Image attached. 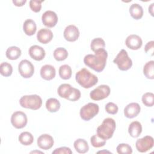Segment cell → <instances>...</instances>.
Segmentation results:
<instances>
[{
    "label": "cell",
    "instance_id": "obj_6",
    "mask_svg": "<svg viewBox=\"0 0 154 154\" xmlns=\"http://www.w3.org/2000/svg\"><path fill=\"white\" fill-rule=\"evenodd\" d=\"M118 68L122 71L129 70L132 66V61L129 57L127 52L125 49H122L113 60Z\"/></svg>",
    "mask_w": 154,
    "mask_h": 154
},
{
    "label": "cell",
    "instance_id": "obj_26",
    "mask_svg": "<svg viewBox=\"0 0 154 154\" xmlns=\"http://www.w3.org/2000/svg\"><path fill=\"white\" fill-rule=\"evenodd\" d=\"M19 141L24 146H29L33 143L34 137L30 132H23L19 136Z\"/></svg>",
    "mask_w": 154,
    "mask_h": 154
},
{
    "label": "cell",
    "instance_id": "obj_18",
    "mask_svg": "<svg viewBox=\"0 0 154 154\" xmlns=\"http://www.w3.org/2000/svg\"><path fill=\"white\" fill-rule=\"evenodd\" d=\"M37 38L38 41L41 43L46 44L50 42L53 38V33L49 29L42 28L38 31Z\"/></svg>",
    "mask_w": 154,
    "mask_h": 154
},
{
    "label": "cell",
    "instance_id": "obj_34",
    "mask_svg": "<svg viewBox=\"0 0 154 154\" xmlns=\"http://www.w3.org/2000/svg\"><path fill=\"white\" fill-rule=\"evenodd\" d=\"M117 152L119 154H131L132 153V147L128 144H119L117 148Z\"/></svg>",
    "mask_w": 154,
    "mask_h": 154
},
{
    "label": "cell",
    "instance_id": "obj_8",
    "mask_svg": "<svg viewBox=\"0 0 154 154\" xmlns=\"http://www.w3.org/2000/svg\"><path fill=\"white\" fill-rule=\"evenodd\" d=\"M110 94V88L107 85H100L90 93V96L93 100H100L106 98Z\"/></svg>",
    "mask_w": 154,
    "mask_h": 154
},
{
    "label": "cell",
    "instance_id": "obj_10",
    "mask_svg": "<svg viewBox=\"0 0 154 154\" xmlns=\"http://www.w3.org/2000/svg\"><path fill=\"white\" fill-rule=\"evenodd\" d=\"M154 144V141L152 137L146 135L142 138L137 140L135 146L137 150L140 152L144 153L150 150Z\"/></svg>",
    "mask_w": 154,
    "mask_h": 154
},
{
    "label": "cell",
    "instance_id": "obj_30",
    "mask_svg": "<svg viewBox=\"0 0 154 154\" xmlns=\"http://www.w3.org/2000/svg\"><path fill=\"white\" fill-rule=\"evenodd\" d=\"M12 72L13 67L10 63L3 62L0 64V73L2 76L5 77L10 76L12 74Z\"/></svg>",
    "mask_w": 154,
    "mask_h": 154
},
{
    "label": "cell",
    "instance_id": "obj_13",
    "mask_svg": "<svg viewBox=\"0 0 154 154\" xmlns=\"http://www.w3.org/2000/svg\"><path fill=\"white\" fill-rule=\"evenodd\" d=\"M64 37L68 42H75L79 36V31L78 28L73 25H70L66 27L64 31Z\"/></svg>",
    "mask_w": 154,
    "mask_h": 154
},
{
    "label": "cell",
    "instance_id": "obj_4",
    "mask_svg": "<svg viewBox=\"0 0 154 154\" xmlns=\"http://www.w3.org/2000/svg\"><path fill=\"white\" fill-rule=\"evenodd\" d=\"M59 96L65 98L70 101H76L81 97L79 90L72 87L69 84H61L57 90Z\"/></svg>",
    "mask_w": 154,
    "mask_h": 154
},
{
    "label": "cell",
    "instance_id": "obj_1",
    "mask_svg": "<svg viewBox=\"0 0 154 154\" xmlns=\"http://www.w3.org/2000/svg\"><path fill=\"white\" fill-rule=\"evenodd\" d=\"M108 53L105 49H100L94 54H88L84 58V64L97 72H101L105 67Z\"/></svg>",
    "mask_w": 154,
    "mask_h": 154
},
{
    "label": "cell",
    "instance_id": "obj_37",
    "mask_svg": "<svg viewBox=\"0 0 154 154\" xmlns=\"http://www.w3.org/2000/svg\"><path fill=\"white\" fill-rule=\"evenodd\" d=\"M72 154V151L69 147H61L57 148L52 152V154Z\"/></svg>",
    "mask_w": 154,
    "mask_h": 154
},
{
    "label": "cell",
    "instance_id": "obj_25",
    "mask_svg": "<svg viewBox=\"0 0 154 154\" xmlns=\"http://www.w3.org/2000/svg\"><path fill=\"white\" fill-rule=\"evenodd\" d=\"M60 103L55 98H49L46 100V108L51 112H55L60 108Z\"/></svg>",
    "mask_w": 154,
    "mask_h": 154
},
{
    "label": "cell",
    "instance_id": "obj_16",
    "mask_svg": "<svg viewBox=\"0 0 154 154\" xmlns=\"http://www.w3.org/2000/svg\"><path fill=\"white\" fill-rule=\"evenodd\" d=\"M141 110V107L138 103L132 102L126 106L124 109V114L125 117L129 119H132L138 116Z\"/></svg>",
    "mask_w": 154,
    "mask_h": 154
},
{
    "label": "cell",
    "instance_id": "obj_14",
    "mask_svg": "<svg viewBox=\"0 0 154 154\" xmlns=\"http://www.w3.org/2000/svg\"><path fill=\"white\" fill-rule=\"evenodd\" d=\"M125 44L128 48L132 50H138L141 47L143 42L141 37L138 35L131 34L126 38Z\"/></svg>",
    "mask_w": 154,
    "mask_h": 154
},
{
    "label": "cell",
    "instance_id": "obj_35",
    "mask_svg": "<svg viewBox=\"0 0 154 154\" xmlns=\"http://www.w3.org/2000/svg\"><path fill=\"white\" fill-rule=\"evenodd\" d=\"M43 1H36V0H31L29 1V7L31 10L35 12L38 13L41 10L42 8V3Z\"/></svg>",
    "mask_w": 154,
    "mask_h": 154
},
{
    "label": "cell",
    "instance_id": "obj_20",
    "mask_svg": "<svg viewBox=\"0 0 154 154\" xmlns=\"http://www.w3.org/2000/svg\"><path fill=\"white\" fill-rule=\"evenodd\" d=\"M37 29L35 22L32 19H26L23 25V30L25 34L31 36L35 34Z\"/></svg>",
    "mask_w": 154,
    "mask_h": 154
},
{
    "label": "cell",
    "instance_id": "obj_11",
    "mask_svg": "<svg viewBox=\"0 0 154 154\" xmlns=\"http://www.w3.org/2000/svg\"><path fill=\"white\" fill-rule=\"evenodd\" d=\"M18 70L20 75L23 78H29L34 74V67L29 61L23 60L19 64Z\"/></svg>",
    "mask_w": 154,
    "mask_h": 154
},
{
    "label": "cell",
    "instance_id": "obj_9",
    "mask_svg": "<svg viewBox=\"0 0 154 154\" xmlns=\"http://www.w3.org/2000/svg\"><path fill=\"white\" fill-rule=\"evenodd\" d=\"M28 119L25 113L22 111H16L11 117V123L16 129H22L27 124Z\"/></svg>",
    "mask_w": 154,
    "mask_h": 154
},
{
    "label": "cell",
    "instance_id": "obj_15",
    "mask_svg": "<svg viewBox=\"0 0 154 154\" xmlns=\"http://www.w3.org/2000/svg\"><path fill=\"white\" fill-rule=\"evenodd\" d=\"M54 143V141L52 137L47 134L41 135L37 139L38 146L43 150L50 149L53 146Z\"/></svg>",
    "mask_w": 154,
    "mask_h": 154
},
{
    "label": "cell",
    "instance_id": "obj_29",
    "mask_svg": "<svg viewBox=\"0 0 154 154\" xmlns=\"http://www.w3.org/2000/svg\"><path fill=\"white\" fill-rule=\"evenodd\" d=\"M67 56V51L64 48H58L54 52V57L58 61H61L66 60Z\"/></svg>",
    "mask_w": 154,
    "mask_h": 154
},
{
    "label": "cell",
    "instance_id": "obj_36",
    "mask_svg": "<svg viewBox=\"0 0 154 154\" xmlns=\"http://www.w3.org/2000/svg\"><path fill=\"white\" fill-rule=\"evenodd\" d=\"M118 106L113 102H108L105 105L106 111L110 114H116L118 112Z\"/></svg>",
    "mask_w": 154,
    "mask_h": 154
},
{
    "label": "cell",
    "instance_id": "obj_23",
    "mask_svg": "<svg viewBox=\"0 0 154 154\" xmlns=\"http://www.w3.org/2000/svg\"><path fill=\"white\" fill-rule=\"evenodd\" d=\"M74 147L79 153H85L88 151L89 146L86 140L82 138L77 139L74 142Z\"/></svg>",
    "mask_w": 154,
    "mask_h": 154
},
{
    "label": "cell",
    "instance_id": "obj_21",
    "mask_svg": "<svg viewBox=\"0 0 154 154\" xmlns=\"http://www.w3.org/2000/svg\"><path fill=\"white\" fill-rule=\"evenodd\" d=\"M142 132V126L138 121L132 122L129 126L128 132L129 135L133 138L139 137Z\"/></svg>",
    "mask_w": 154,
    "mask_h": 154
},
{
    "label": "cell",
    "instance_id": "obj_12",
    "mask_svg": "<svg viewBox=\"0 0 154 154\" xmlns=\"http://www.w3.org/2000/svg\"><path fill=\"white\" fill-rule=\"evenodd\" d=\"M42 20L45 26L48 28H52L58 22V16L54 11L48 10L42 14Z\"/></svg>",
    "mask_w": 154,
    "mask_h": 154
},
{
    "label": "cell",
    "instance_id": "obj_22",
    "mask_svg": "<svg viewBox=\"0 0 154 154\" xmlns=\"http://www.w3.org/2000/svg\"><path fill=\"white\" fill-rule=\"evenodd\" d=\"M129 13L132 18L135 20L140 19L143 16V9L138 4H133L129 7Z\"/></svg>",
    "mask_w": 154,
    "mask_h": 154
},
{
    "label": "cell",
    "instance_id": "obj_19",
    "mask_svg": "<svg viewBox=\"0 0 154 154\" xmlns=\"http://www.w3.org/2000/svg\"><path fill=\"white\" fill-rule=\"evenodd\" d=\"M55 74V69L54 66L49 64H46L42 66L40 69L41 77L47 81H49L54 78Z\"/></svg>",
    "mask_w": 154,
    "mask_h": 154
},
{
    "label": "cell",
    "instance_id": "obj_32",
    "mask_svg": "<svg viewBox=\"0 0 154 154\" xmlns=\"http://www.w3.org/2000/svg\"><path fill=\"white\" fill-rule=\"evenodd\" d=\"M142 102L143 104L148 107L152 106L154 104V94L153 93L147 92L142 96Z\"/></svg>",
    "mask_w": 154,
    "mask_h": 154
},
{
    "label": "cell",
    "instance_id": "obj_38",
    "mask_svg": "<svg viewBox=\"0 0 154 154\" xmlns=\"http://www.w3.org/2000/svg\"><path fill=\"white\" fill-rule=\"evenodd\" d=\"M144 51L146 53L150 54L151 56L153 55V51H154V42L150 41L147 42L146 45L144 48Z\"/></svg>",
    "mask_w": 154,
    "mask_h": 154
},
{
    "label": "cell",
    "instance_id": "obj_3",
    "mask_svg": "<svg viewBox=\"0 0 154 154\" xmlns=\"http://www.w3.org/2000/svg\"><path fill=\"white\" fill-rule=\"evenodd\" d=\"M116 127V122L113 119H105L97 128V135L103 140H108L112 137Z\"/></svg>",
    "mask_w": 154,
    "mask_h": 154
},
{
    "label": "cell",
    "instance_id": "obj_7",
    "mask_svg": "<svg viewBox=\"0 0 154 154\" xmlns=\"http://www.w3.org/2000/svg\"><path fill=\"white\" fill-rule=\"evenodd\" d=\"M99 110V105L94 103H88L81 107L80 109V117L84 121H89L96 116Z\"/></svg>",
    "mask_w": 154,
    "mask_h": 154
},
{
    "label": "cell",
    "instance_id": "obj_39",
    "mask_svg": "<svg viewBox=\"0 0 154 154\" xmlns=\"http://www.w3.org/2000/svg\"><path fill=\"white\" fill-rule=\"evenodd\" d=\"M12 2L14 4V5H16L17 7H22L25 4L26 1V0H20V1H19V0H13Z\"/></svg>",
    "mask_w": 154,
    "mask_h": 154
},
{
    "label": "cell",
    "instance_id": "obj_28",
    "mask_svg": "<svg viewBox=\"0 0 154 154\" xmlns=\"http://www.w3.org/2000/svg\"><path fill=\"white\" fill-rule=\"evenodd\" d=\"M72 69L67 64H64L59 68V75L63 79H69L72 76Z\"/></svg>",
    "mask_w": 154,
    "mask_h": 154
},
{
    "label": "cell",
    "instance_id": "obj_24",
    "mask_svg": "<svg viewBox=\"0 0 154 154\" xmlns=\"http://www.w3.org/2000/svg\"><path fill=\"white\" fill-rule=\"evenodd\" d=\"M5 55L8 59L15 60L21 55V50L17 46H10L7 49Z\"/></svg>",
    "mask_w": 154,
    "mask_h": 154
},
{
    "label": "cell",
    "instance_id": "obj_2",
    "mask_svg": "<svg viewBox=\"0 0 154 154\" xmlns=\"http://www.w3.org/2000/svg\"><path fill=\"white\" fill-rule=\"evenodd\" d=\"M75 79L76 82L85 88H91L98 82L97 77L85 68H82L76 73Z\"/></svg>",
    "mask_w": 154,
    "mask_h": 154
},
{
    "label": "cell",
    "instance_id": "obj_31",
    "mask_svg": "<svg viewBox=\"0 0 154 154\" xmlns=\"http://www.w3.org/2000/svg\"><path fill=\"white\" fill-rule=\"evenodd\" d=\"M105 46V41L102 38H95L93 40H92L91 44H90V48L91 49L95 52L96 51L100 49H104Z\"/></svg>",
    "mask_w": 154,
    "mask_h": 154
},
{
    "label": "cell",
    "instance_id": "obj_5",
    "mask_svg": "<svg viewBox=\"0 0 154 154\" xmlns=\"http://www.w3.org/2000/svg\"><path fill=\"white\" fill-rule=\"evenodd\" d=\"M19 103L23 108L37 110L42 106V99L37 94L25 95L20 99Z\"/></svg>",
    "mask_w": 154,
    "mask_h": 154
},
{
    "label": "cell",
    "instance_id": "obj_27",
    "mask_svg": "<svg viewBox=\"0 0 154 154\" xmlns=\"http://www.w3.org/2000/svg\"><path fill=\"white\" fill-rule=\"evenodd\" d=\"M154 61L151 60L145 64L143 67V73L147 79H153L154 78Z\"/></svg>",
    "mask_w": 154,
    "mask_h": 154
},
{
    "label": "cell",
    "instance_id": "obj_33",
    "mask_svg": "<svg viewBox=\"0 0 154 154\" xmlns=\"http://www.w3.org/2000/svg\"><path fill=\"white\" fill-rule=\"evenodd\" d=\"M91 145L94 147H100L103 146L106 143V140L99 137L97 134L93 135L90 138Z\"/></svg>",
    "mask_w": 154,
    "mask_h": 154
},
{
    "label": "cell",
    "instance_id": "obj_17",
    "mask_svg": "<svg viewBox=\"0 0 154 154\" xmlns=\"http://www.w3.org/2000/svg\"><path fill=\"white\" fill-rule=\"evenodd\" d=\"M29 54L32 59L36 61H41L45 58L46 53L42 47L38 45H32L29 49Z\"/></svg>",
    "mask_w": 154,
    "mask_h": 154
},
{
    "label": "cell",
    "instance_id": "obj_40",
    "mask_svg": "<svg viewBox=\"0 0 154 154\" xmlns=\"http://www.w3.org/2000/svg\"><path fill=\"white\" fill-rule=\"evenodd\" d=\"M111 153L110 152L107 151V150H102V151H99V152H97V153Z\"/></svg>",
    "mask_w": 154,
    "mask_h": 154
}]
</instances>
